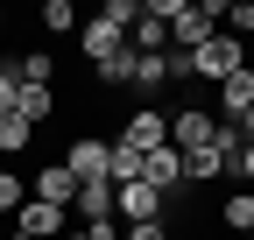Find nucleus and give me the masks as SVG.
<instances>
[{"instance_id": "f257e3e1", "label": "nucleus", "mask_w": 254, "mask_h": 240, "mask_svg": "<svg viewBox=\"0 0 254 240\" xmlns=\"http://www.w3.org/2000/svg\"><path fill=\"white\" fill-rule=\"evenodd\" d=\"M113 219L120 226H155V219H170V198L155 184H113Z\"/></svg>"}, {"instance_id": "f03ea898", "label": "nucleus", "mask_w": 254, "mask_h": 240, "mask_svg": "<svg viewBox=\"0 0 254 240\" xmlns=\"http://www.w3.org/2000/svg\"><path fill=\"white\" fill-rule=\"evenodd\" d=\"M240 64H247V57H240V43L226 36V28H219V36H212L205 50H190V78H212V85H226Z\"/></svg>"}, {"instance_id": "7ed1b4c3", "label": "nucleus", "mask_w": 254, "mask_h": 240, "mask_svg": "<svg viewBox=\"0 0 254 240\" xmlns=\"http://www.w3.org/2000/svg\"><path fill=\"white\" fill-rule=\"evenodd\" d=\"M64 170L78 177V184H113V141H99V134H78L71 141V156H64Z\"/></svg>"}, {"instance_id": "20e7f679", "label": "nucleus", "mask_w": 254, "mask_h": 240, "mask_svg": "<svg viewBox=\"0 0 254 240\" xmlns=\"http://www.w3.org/2000/svg\"><path fill=\"white\" fill-rule=\"evenodd\" d=\"M212 134H219V113H205V106H177L170 113V148H177V156L212 148Z\"/></svg>"}, {"instance_id": "39448f33", "label": "nucleus", "mask_w": 254, "mask_h": 240, "mask_svg": "<svg viewBox=\"0 0 254 240\" xmlns=\"http://www.w3.org/2000/svg\"><path fill=\"white\" fill-rule=\"evenodd\" d=\"M120 148H134V156H155V148H170V113H155V106L127 113V127H120Z\"/></svg>"}, {"instance_id": "423d86ee", "label": "nucleus", "mask_w": 254, "mask_h": 240, "mask_svg": "<svg viewBox=\"0 0 254 240\" xmlns=\"http://www.w3.org/2000/svg\"><path fill=\"white\" fill-rule=\"evenodd\" d=\"M14 233H21V240H64V233H71V219H64L57 205H43V198H28L21 212H14Z\"/></svg>"}, {"instance_id": "0eeeda50", "label": "nucleus", "mask_w": 254, "mask_h": 240, "mask_svg": "<svg viewBox=\"0 0 254 240\" xmlns=\"http://www.w3.org/2000/svg\"><path fill=\"white\" fill-rule=\"evenodd\" d=\"M78 50L92 57V71H99L106 57H120V50H127V28H113V21H99V14H92V21L78 28Z\"/></svg>"}, {"instance_id": "6e6552de", "label": "nucleus", "mask_w": 254, "mask_h": 240, "mask_svg": "<svg viewBox=\"0 0 254 240\" xmlns=\"http://www.w3.org/2000/svg\"><path fill=\"white\" fill-rule=\"evenodd\" d=\"M28 198H43V205H57V212H71V205H78V177L64 170V163H50L36 184H28Z\"/></svg>"}, {"instance_id": "1a4fd4ad", "label": "nucleus", "mask_w": 254, "mask_h": 240, "mask_svg": "<svg viewBox=\"0 0 254 240\" xmlns=\"http://www.w3.org/2000/svg\"><path fill=\"white\" fill-rule=\"evenodd\" d=\"M141 184H155L163 198H177V184H184V156H177V148H155V156H141Z\"/></svg>"}, {"instance_id": "9d476101", "label": "nucleus", "mask_w": 254, "mask_h": 240, "mask_svg": "<svg viewBox=\"0 0 254 240\" xmlns=\"http://www.w3.org/2000/svg\"><path fill=\"white\" fill-rule=\"evenodd\" d=\"M219 113H226V120H247L254 113V64H240L226 85H219Z\"/></svg>"}, {"instance_id": "9b49d317", "label": "nucleus", "mask_w": 254, "mask_h": 240, "mask_svg": "<svg viewBox=\"0 0 254 240\" xmlns=\"http://www.w3.org/2000/svg\"><path fill=\"white\" fill-rule=\"evenodd\" d=\"M71 212L85 226H106L113 219V184H78V205H71Z\"/></svg>"}, {"instance_id": "f8f14e48", "label": "nucleus", "mask_w": 254, "mask_h": 240, "mask_svg": "<svg viewBox=\"0 0 254 240\" xmlns=\"http://www.w3.org/2000/svg\"><path fill=\"white\" fill-rule=\"evenodd\" d=\"M219 219H226V233H233V240H247V233H254V191H240V184H233V191H226V205H219Z\"/></svg>"}, {"instance_id": "ddd939ff", "label": "nucleus", "mask_w": 254, "mask_h": 240, "mask_svg": "<svg viewBox=\"0 0 254 240\" xmlns=\"http://www.w3.org/2000/svg\"><path fill=\"white\" fill-rule=\"evenodd\" d=\"M14 113L28 120V127H43V120L57 113V92H50V85H21V92H14Z\"/></svg>"}, {"instance_id": "4468645a", "label": "nucleus", "mask_w": 254, "mask_h": 240, "mask_svg": "<svg viewBox=\"0 0 254 240\" xmlns=\"http://www.w3.org/2000/svg\"><path fill=\"white\" fill-rule=\"evenodd\" d=\"M163 85H170V50L163 57H141L134 50V92H163Z\"/></svg>"}, {"instance_id": "2eb2a0df", "label": "nucleus", "mask_w": 254, "mask_h": 240, "mask_svg": "<svg viewBox=\"0 0 254 240\" xmlns=\"http://www.w3.org/2000/svg\"><path fill=\"white\" fill-rule=\"evenodd\" d=\"M184 177H190V184H212V177H226V156H219V148H190Z\"/></svg>"}, {"instance_id": "dca6fc26", "label": "nucleus", "mask_w": 254, "mask_h": 240, "mask_svg": "<svg viewBox=\"0 0 254 240\" xmlns=\"http://www.w3.org/2000/svg\"><path fill=\"white\" fill-rule=\"evenodd\" d=\"M28 141H36V127H28L21 113H0V148H7V156H21Z\"/></svg>"}, {"instance_id": "f3484780", "label": "nucleus", "mask_w": 254, "mask_h": 240, "mask_svg": "<svg viewBox=\"0 0 254 240\" xmlns=\"http://www.w3.org/2000/svg\"><path fill=\"white\" fill-rule=\"evenodd\" d=\"M21 205H28V184H21L14 170H0V219H14Z\"/></svg>"}, {"instance_id": "a211bd4d", "label": "nucleus", "mask_w": 254, "mask_h": 240, "mask_svg": "<svg viewBox=\"0 0 254 240\" xmlns=\"http://www.w3.org/2000/svg\"><path fill=\"white\" fill-rule=\"evenodd\" d=\"M99 85H134V50H120V57H106L99 71H92Z\"/></svg>"}, {"instance_id": "6ab92c4d", "label": "nucleus", "mask_w": 254, "mask_h": 240, "mask_svg": "<svg viewBox=\"0 0 254 240\" xmlns=\"http://www.w3.org/2000/svg\"><path fill=\"white\" fill-rule=\"evenodd\" d=\"M71 21H78L71 0H43V28H50V36H71Z\"/></svg>"}, {"instance_id": "aec40b11", "label": "nucleus", "mask_w": 254, "mask_h": 240, "mask_svg": "<svg viewBox=\"0 0 254 240\" xmlns=\"http://www.w3.org/2000/svg\"><path fill=\"white\" fill-rule=\"evenodd\" d=\"M106 177H113V184H141V156L113 141V170H106Z\"/></svg>"}, {"instance_id": "412c9836", "label": "nucleus", "mask_w": 254, "mask_h": 240, "mask_svg": "<svg viewBox=\"0 0 254 240\" xmlns=\"http://www.w3.org/2000/svg\"><path fill=\"white\" fill-rule=\"evenodd\" d=\"M14 71H21V85H50V78H57V64H50L43 50H28V57H21Z\"/></svg>"}, {"instance_id": "4be33fe9", "label": "nucleus", "mask_w": 254, "mask_h": 240, "mask_svg": "<svg viewBox=\"0 0 254 240\" xmlns=\"http://www.w3.org/2000/svg\"><path fill=\"white\" fill-rule=\"evenodd\" d=\"M226 36H233V43L254 36V0H233V7H226Z\"/></svg>"}, {"instance_id": "5701e85b", "label": "nucleus", "mask_w": 254, "mask_h": 240, "mask_svg": "<svg viewBox=\"0 0 254 240\" xmlns=\"http://www.w3.org/2000/svg\"><path fill=\"white\" fill-rule=\"evenodd\" d=\"M14 92H21V71L0 64V113H14Z\"/></svg>"}, {"instance_id": "b1692460", "label": "nucleus", "mask_w": 254, "mask_h": 240, "mask_svg": "<svg viewBox=\"0 0 254 240\" xmlns=\"http://www.w3.org/2000/svg\"><path fill=\"white\" fill-rule=\"evenodd\" d=\"M226 177H233V184H247V191H254V141H247V148H240V163H233V170H226Z\"/></svg>"}, {"instance_id": "393cba45", "label": "nucleus", "mask_w": 254, "mask_h": 240, "mask_svg": "<svg viewBox=\"0 0 254 240\" xmlns=\"http://www.w3.org/2000/svg\"><path fill=\"white\" fill-rule=\"evenodd\" d=\"M127 240H177V233H170V219H155V226H127Z\"/></svg>"}, {"instance_id": "a878e982", "label": "nucleus", "mask_w": 254, "mask_h": 240, "mask_svg": "<svg viewBox=\"0 0 254 240\" xmlns=\"http://www.w3.org/2000/svg\"><path fill=\"white\" fill-rule=\"evenodd\" d=\"M233 127H240V134H247V141H254V113H247V120H233Z\"/></svg>"}, {"instance_id": "bb28decb", "label": "nucleus", "mask_w": 254, "mask_h": 240, "mask_svg": "<svg viewBox=\"0 0 254 240\" xmlns=\"http://www.w3.org/2000/svg\"><path fill=\"white\" fill-rule=\"evenodd\" d=\"M64 240H92V226H71V233H64Z\"/></svg>"}, {"instance_id": "cd10ccee", "label": "nucleus", "mask_w": 254, "mask_h": 240, "mask_svg": "<svg viewBox=\"0 0 254 240\" xmlns=\"http://www.w3.org/2000/svg\"><path fill=\"white\" fill-rule=\"evenodd\" d=\"M0 28H7V7H0Z\"/></svg>"}, {"instance_id": "c85d7f7f", "label": "nucleus", "mask_w": 254, "mask_h": 240, "mask_svg": "<svg viewBox=\"0 0 254 240\" xmlns=\"http://www.w3.org/2000/svg\"><path fill=\"white\" fill-rule=\"evenodd\" d=\"M7 240H21V233H7Z\"/></svg>"}, {"instance_id": "c756f323", "label": "nucleus", "mask_w": 254, "mask_h": 240, "mask_svg": "<svg viewBox=\"0 0 254 240\" xmlns=\"http://www.w3.org/2000/svg\"><path fill=\"white\" fill-rule=\"evenodd\" d=\"M247 50H254V36H247Z\"/></svg>"}, {"instance_id": "7c9ffc66", "label": "nucleus", "mask_w": 254, "mask_h": 240, "mask_svg": "<svg viewBox=\"0 0 254 240\" xmlns=\"http://www.w3.org/2000/svg\"><path fill=\"white\" fill-rule=\"evenodd\" d=\"M247 240H254V233H247Z\"/></svg>"}]
</instances>
